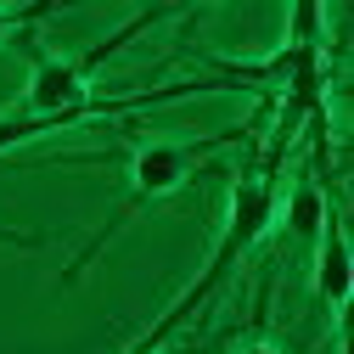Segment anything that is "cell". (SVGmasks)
<instances>
[{
    "label": "cell",
    "mask_w": 354,
    "mask_h": 354,
    "mask_svg": "<svg viewBox=\"0 0 354 354\" xmlns=\"http://www.w3.org/2000/svg\"><path fill=\"white\" fill-rule=\"evenodd\" d=\"M270 118V102H259L253 107V118L242 124V129H225V136H208V141H141L136 152H129V169H124V203L113 208V219L79 248V259L62 270V281H79L84 270H91V259L107 248V236H118L124 225H129V214L136 208H147V203H163V197H174L192 174L219 152V147H253V129Z\"/></svg>",
    "instance_id": "1"
},
{
    "label": "cell",
    "mask_w": 354,
    "mask_h": 354,
    "mask_svg": "<svg viewBox=\"0 0 354 354\" xmlns=\"http://www.w3.org/2000/svg\"><path fill=\"white\" fill-rule=\"evenodd\" d=\"M276 225V174H259L253 163L236 174V186H231V219H225V236H219V248H214V259L203 264V276L180 292V298H174V309H169V315L136 343V348H129V354H152L174 326H180V321H192V309L214 292V287H225V276L236 270V264L264 242V231H270Z\"/></svg>",
    "instance_id": "2"
},
{
    "label": "cell",
    "mask_w": 354,
    "mask_h": 354,
    "mask_svg": "<svg viewBox=\"0 0 354 354\" xmlns=\"http://www.w3.org/2000/svg\"><path fill=\"white\" fill-rule=\"evenodd\" d=\"M315 298L332 321H343L348 309V292H354V264H348V236H343V197L332 192L326 197V214H321V231H315Z\"/></svg>",
    "instance_id": "3"
},
{
    "label": "cell",
    "mask_w": 354,
    "mask_h": 354,
    "mask_svg": "<svg viewBox=\"0 0 354 354\" xmlns=\"http://www.w3.org/2000/svg\"><path fill=\"white\" fill-rule=\"evenodd\" d=\"M51 6H0V46L12 39H28V23H39Z\"/></svg>",
    "instance_id": "4"
},
{
    "label": "cell",
    "mask_w": 354,
    "mask_h": 354,
    "mask_svg": "<svg viewBox=\"0 0 354 354\" xmlns=\"http://www.w3.org/2000/svg\"><path fill=\"white\" fill-rule=\"evenodd\" d=\"M236 354H281V348H276V343H270V337H248V343H242V348H236Z\"/></svg>",
    "instance_id": "5"
}]
</instances>
